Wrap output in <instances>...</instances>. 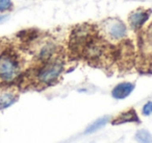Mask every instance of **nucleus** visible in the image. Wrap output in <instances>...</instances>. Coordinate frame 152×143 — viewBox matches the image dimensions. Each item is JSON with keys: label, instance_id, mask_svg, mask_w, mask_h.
I'll return each instance as SVG.
<instances>
[{"label": "nucleus", "instance_id": "nucleus-1", "mask_svg": "<svg viewBox=\"0 0 152 143\" xmlns=\"http://www.w3.org/2000/svg\"><path fill=\"white\" fill-rule=\"evenodd\" d=\"M20 74V62L12 51H4L0 55V80L12 83Z\"/></svg>", "mask_w": 152, "mask_h": 143}, {"label": "nucleus", "instance_id": "nucleus-11", "mask_svg": "<svg viewBox=\"0 0 152 143\" xmlns=\"http://www.w3.org/2000/svg\"><path fill=\"white\" fill-rule=\"evenodd\" d=\"M142 112L145 116H149L152 114V101H147V102L144 105Z\"/></svg>", "mask_w": 152, "mask_h": 143}, {"label": "nucleus", "instance_id": "nucleus-10", "mask_svg": "<svg viewBox=\"0 0 152 143\" xmlns=\"http://www.w3.org/2000/svg\"><path fill=\"white\" fill-rule=\"evenodd\" d=\"M13 7L12 0H0V12H4Z\"/></svg>", "mask_w": 152, "mask_h": 143}, {"label": "nucleus", "instance_id": "nucleus-2", "mask_svg": "<svg viewBox=\"0 0 152 143\" xmlns=\"http://www.w3.org/2000/svg\"><path fill=\"white\" fill-rule=\"evenodd\" d=\"M64 71V63L59 60L44 62L36 72V80L39 84L48 86L58 80Z\"/></svg>", "mask_w": 152, "mask_h": 143}, {"label": "nucleus", "instance_id": "nucleus-5", "mask_svg": "<svg viewBox=\"0 0 152 143\" xmlns=\"http://www.w3.org/2000/svg\"><path fill=\"white\" fill-rule=\"evenodd\" d=\"M135 85L130 82H123L118 84L112 90V96L115 99H124L128 97L134 90Z\"/></svg>", "mask_w": 152, "mask_h": 143}, {"label": "nucleus", "instance_id": "nucleus-13", "mask_svg": "<svg viewBox=\"0 0 152 143\" xmlns=\"http://www.w3.org/2000/svg\"><path fill=\"white\" fill-rule=\"evenodd\" d=\"M7 18H9V15H0V23H2L5 20H7Z\"/></svg>", "mask_w": 152, "mask_h": 143}, {"label": "nucleus", "instance_id": "nucleus-12", "mask_svg": "<svg viewBox=\"0 0 152 143\" xmlns=\"http://www.w3.org/2000/svg\"><path fill=\"white\" fill-rule=\"evenodd\" d=\"M147 35H148V38H149V40L152 42V24L150 25V27L148 28V32H147Z\"/></svg>", "mask_w": 152, "mask_h": 143}, {"label": "nucleus", "instance_id": "nucleus-9", "mask_svg": "<svg viewBox=\"0 0 152 143\" xmlns=\"http://www.w3.org/2000/svg\"><path fill=\"white\" fill-rule=\"evenodd\" d=\"M135 140L139 143H152V135L147 130H140L135 134Z\"/></svg>", "mask_w": 152, "mask_h": 143}, {"label": "nucleus", "instance_id": "nucleus-7", "mask_svg": "<svg viewBox=\"0 0 152 143\" xmlns=\"http://www.w3.org/2000/svg\"><path fill=\"white\" fill-rule=\"evenodd\" d=\"M17 101V96L13 93H3L1 96H0V109H7V108L11 107L12 105Z\"/></svg>", "mask_w": 152, "mask_h": 143}, {"label": "nucleus", "instance_id": "nucleus-6", "mask_svg": "<svg viewBox=\"0 0 152 143\" xmlns=\"http://www.w3.org/2000/svg\"><path fill=\"white\" fill-rule=\"evenodd\" d=\"M110 122H112V124H114V125H119V124L127 123V122H137V123H140L141 120H140V117L137 116L134 109H129V110H127V111L120 113Z\"/></svg>", "mask_w": 152, "mask_h": 143}, {"label": "nucleus", "instance_id": "nucleus-8", "mask_svg": "<svg viewBox=\"0 0 152 143\" xmlns=\"http://www.w3.org/2000/svg\"><path fill=\"white\" fill-rule=\"evenodd\" d=\"M110 121V117L108 116H104V117H101L99 119H97L96 121H94L93 123H91L86 130V134H92V133L96 132V130H100L101 128H103L107 122Z\"/></svg>", "mask_w": 152, "mask_h": 143}, {"label": "nucleus", "instance_id": "nucleus-4", "mask_svg": "<svg viewBox=\"0 0 152 143\" xmlns=\"http://www.w3.org/2000/svg\"><path fill=\"white\" fill-rule=\"evenodd\" d=\"M150 14L151 11H144V10H137L132 12L128 17V23L130 27L134 30L142 28L150 18Z\"/></svg>", "mask_w": 152, "mask_h": 143}, {"label": "nucleus", "instance_id": "nucleus-3", "mask_svg": "<svg viewBox=\"0 0 152 143\" xmlns=\"http://www.w3.org/2000/svg\"><path fill=\"white\" fill-rule=\"evenodd\" d=\"M103 32L113 40H121L127 35V26L121 20L108 19L103 23Z\"/></svg>", "mask_w": 152, "mask_h": 143}]
</instances>
